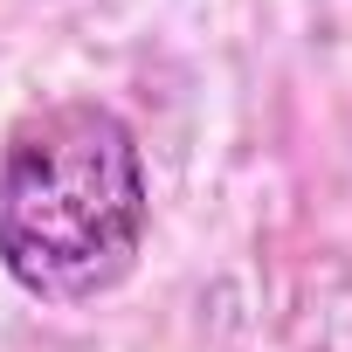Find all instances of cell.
Segmentation results:
<instances>
[{
    "instance_id": "6da1fadb",
    "label": "cell",
    "mask_w": 352,
    "mask_h": 352,
    "mask_svg": "<svg viewBox=\"0 0 352 352\" xmlns=\"http://www.w3.org/2000/svg\"><path fill=\"white\" fill-rule=\"evenodd\" d=\"M145 159L97 97H56L0 145V270L42 304L118 290L145 249Z\"/></svg>"
}]
</instances>
